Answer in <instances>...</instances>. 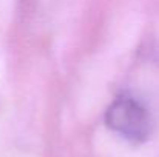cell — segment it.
<instances>
[{
	"label": "cell",
	"instance_id": "1",
	"mask_svg": "<svg viewBox=\"0 0 159 157\" xmlns=\"http://www.w3.org/2000/svg\"><path fill=\"white\" fill-rule=\"evenodd\" d=\"M104 120L113 133L133 143L145 142L153 128L147 106L127 93L119 94L108 105Z\"/></svg>",
	"mask_w": 159,
	"mask_h": 157
}]
</instances>
